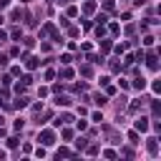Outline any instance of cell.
<instances>
[{
  "label": "cell",
  "instance_id": "obj_1",
  "mask_svg": "<svg viewBox=\"0 0 161 161\" xmlns=\"http://www.w3.org/2000/svg\"><path fill=\"white\" fill-rule=\"evenodd\" d=\"M38 141H40V146H53L55 144V133L50 128H43V131L38 133Z\"/></svg>",
  "mask_w": 161,
  "mask_h": 161
},
{
  "label": "cell",
  "instance_id": "obj_2",
  "mask_svg": "<svg viewBox=\"0 0 161 161\" xmlns=\"http://www.w3.org/2000/svg\"><path fill=\"white\" fill-rule=\"evenodd\" d=\"M68 124H73V116H71V113H60V116L53 121V126H55V128H60V126H68Z\"/></svg>",
  "mask_w": 161,
  "mask_h": 161
},
{
  "label": "cell",
  "instance_id": "obj_3",
  "mask_svg": "<svg viewBox=\"0 0 161 161\" xmlns=\"http://www.w3.org/2000/svg\"><path fill=\"white\" fill-rule=\"evenodd\" d=\"M136 131L146 133V131H149V118H136Z\"/></svg>",
  "mask_w": 161,
  "mask_h": 161
},
{
  "label": "cell",
  "instance_id": "obj_4",
  "mask_svg": "<svg viewBox=\"0 0 161 161\" xmlns=\"http://www.w3.org/2000/svg\"><path fill=\"white\" fill-rule=\"evenodd\" d=\"M38 66H40L38 58H28V55H25V68H28V71H35Z\"/></svg>",
  "mask_w": 161,
  "mask_h": 161
},
{
  "label": "cell",
  "instance_id": "obj_5",
  "mask_svg": "<svg viewBox=\"0 0 161 161\" xmlns=\"http://www.w3.org/2000/svg\"><path fill=\"white\" fill-rule=\"evenodd\" d=\"M146 66H149L151 71H156V68H159V63H156V53H149V58H146Z\"/></svg>",
  "mask_w": 161,
  "mask_h": 161
},
{
  "label": "cell",
  "instance_id": "obj_6",
  "mask_svg": "<svg viewBox=\"0 0 161 161\" xmlns=\"http://www.w3.org/2000/svg\"><path fill=\"white\" fill-rule=\"evenodd\" d=\"M76 76V71L73 68H60V78H63V80H71Z\"/></svg>",
  "mask_w": 161,
  "mask_h": 161
},
{
  "label": "cell",
  "instance_id": "obj_7",
  "mask_svg": "<svg viewBox=\"0 0 161 161\" xmlns=\"http://www.w3.org/2000/svg\"><path fill=\"white\" fill-rule=\"evenodd\" d=\"M146 146H149V154H151V156L159 154V144H156V138H149V144H146Z\"/></svg>",
  "mask_w": 161,
  "mask_h": 161
},
{
  "label": "cell",
  "instance_id": "obj_8",
  "mask_svg": "<svg viewBox=\"0 0 161 161\" xmlns=\"http://www.w3.org/2000/svg\"><path fill=\"white\" fill-rule=\"evenodd\" d=\"M13 106H15L18 111H20V108H28V98H25V96H20V98H15V103H13Z\"/></svg>",
  "mask_w": 161,
  "mask_h": 161
},
{
  "label": "cell",
  "instance_id": "obj_9",
  "mask_svg": "<svg viewBox=\"0 0 161 161\" xmlns=\"http://www.w3.org/2000/svg\"><path fill=\"white\" fill-rule=\"evenodd\" d=\"M96 8H98V5H96V0H88V3L83 5V13H88V15H91V13H96Z\"/></svg>",
  "mask_w": 161,
  "mask_h": 161
},
{
  "label": "cell",
  "instance_id": "obj_10",
  "mask_svg": "<svg viewBox=\"0 0 161 161\" xmlns=\"http://www.w3.org/2000/svg\"><path fill=\"white\" fill-rule=\"evenodd\" d=\"M133 88L136 91H144L146 88V78H133Z\"/></svg>",
  "mask_w": 161,
  "mask_h": 161
},
{
  "label": "cell",
  "instance_id": "obj_11",
  "mask_svg": "<svg viewBox=\"0 0 161 161\" xmlns=\"http://www.w3.org/2000/svg\"><path fill=\"white\" fill-rule=\"evenodd\" d=\"M55 106H71V98L68 96H58L55 98Z\"/></svg>",
  "mask_w": 161,
  "mask_h": 161
},
{
  "label": "cell",
  "instance_id": "obj_12",
  "mask_svg": "<svg viewBox=\"0 0 161 161\" xmlns=\"http://www.w3.org/2000/svg\"><path fill=\"white\" fill-rule=\"evenodd\" d=\"M63 156V159H68V156H73V151L71 149H58V159Z\"/></svg>",
  "mask_w": 161,
  "mask_h": 161
},
{
  "label": "cell",
  "instance_id": "obj_13",
  "mask_svg": "<svg viewBox=\"0 0 161 161\" xmlns=\"http://www.w3.org/2000/svg\"><path fill=\"white\" fill-rule=\"evenodd\" d=\"M93 101H96V103H98V106H103V103H106V101H108V98H106V96H101V93H96V96H93Z\"/></svg>",
  "mask_w": 161,
  "mask_h": 161
},
{
  "label": "cell",
  "instance_id": "obj_14",
  "mask_svg": "<svg viewBox=\"0 0 161 161\" xmlns=\"http://www.w3.org/2000/svg\"><path fill=\"white\" fill-rule=\"evenodd\" d=\"M80 76H93V68L91 66H80Z\"/></svg>",
  "mask_w": 161,
  "mask_h": 161
},
{
  "label": "cell",
  "instance_id": "obj_15",
  "mask_svg": "<svg viewBox=\"0 0 161 161\" xmlns=\"http://www.w3.org/2000/svg\"><path fill=\"white\" fill-rule=\"evenodd\" d=\"M128 141L131 144H138V131H128Z\"/></svg>",
  "mask_w": 161,
  "mask_h": 161
},
{
  "label": "cell",
  "instance_id": "obj_16",
  "mask_svg": "<svg viewBox=\"0 0 161 161\" xmlns=\"http://www.w3.org/2000/svg\"><path fill=\"white\" fill-rule=\"evenodd\" d=\"M151 91H154V93H156V96H159V93H161V83H159V80H154V83H151Z\"/></svg>",
  "mask_w": 161,
  "mask_h": 161
},
{
  "label": "cell",
  "instance_id": "obj_17",
  "mask_svg": "<svg viewBox=\"0 0 161 161\" xmlns=\"http://www.w3.org/2000/svg\"><path fill=\"white\" fill-rule=\"evenodd\" d=\"M91 63H103V55H88Z\"/></svg>",
  "mask_w": 161,
  "mask_h": 161
},
{
  "label": "cell",
  "instance_id": "obj_18",
  "mask_svg": "<svg viewBox=\"0 0 161 161\" xmlns=\"http://www.w3.org/2000/svg\"><path fill=\"white\" fill-rule=\"evenodd\" d=\"M73 138V131L71 128H63V141H71Z\"/></svg>",
  "mask_w": 161,
  "mask_h": 161
},
{
  "label": "cell",
  "instance_id": "obj_19",
  "mask_svg": "<svg viewBox=\"0 0 161 161\" xmlns=\"http://www.w3.org/2000/svg\"><path fill=\"white\" fill-rule=\"evenodd\" d=\"M71 60H73V58H71L68 53H63V55H60V63H63V66H68V63H71Z\"/></svg>",
  "mask_w": 161,
  "mask_h": 161
},
{
  "label": "cell",
  "instance_id": "obj_20",
  "mask_svg": "<svg viewBox=\"0 0 161 161\" xmlns=\"http://www.w3.org/2000/svg\"><path fill=\"white\" fill-rule=\"evenodd\" d=\"M154 40H156L154 35H146V38H144V46H149V48H151V46H154Z\"/></svg>",
  "mask_w": 161,
  "mask_h": 161
},
{
  "label": "cell",
  "instance_id": "obj_21",
  "mask_svg": "<svg viewBox=\"0 0 161 161\" xmlns=\"http://www.w3.org/2000/svg\"><path fill=\"white\" fill-rule=\"evenodd\" d=\"M53 78H55V71L48 68V71H46V80H53Z\"/></svg>",
  "mask_w": 161,
  "mask_h": 161
},
{
  "label": "cell",
  "instance_id": "obj_22",
  "mask_svg": "<svg viewBox=\"0 0 161 161\" xmlns=\"http://www.w3.org/2000/svg\"><path fill=\"white\" fill-rule=\"evenodd\" d=\"M103 156H106V159H116V151H113V149H106Z\"/></svg>",
  "mask_w": 161,
  "mask_h": 161
},
{
  "label": "cell",
  "instance_id": "obj_23",
  "mask_svg": "<svg viewBox=\"0 0 161 161\" xmlns=\"http://www.w3.org/2000/svg\"><path fill=\"white\" fill-rule=\"evenodd\" d=\"M76 128H78V131H86V128H88V124H86V121H78Z\"/></svg>",
  "mask_w": 161,
  "mask_h": 161
},
{
  "label": "cell",
  "instance_id": "obj_24",
  "mask_svg": "<svg viewBox=\"0 0 161 161\" xmlns=\"http://www.w3.org/2000/svg\"><path fill=\"white\" fill-rule=\"evenodd\" d=\"M96 35H98V38H103V35H106V28H103V25H98V28H96Z\"/></svg>",
  "mask_w": 161,
  "mask_h": 161
},
{
  "label": "cell",
  "instance_id": "obj_25",
  "mask_svg": "<svg viewBox=\"0 0 161 161\" xmlns=\"http://www.w3.org/2000/svg\"><path fill=\"white\" fill-rule=\"evenodd\" d=\"M91 118H93V121H98V124H101V121H103V113H101V111H96V113H93Z\"/></svg>",
  "mask_w": 161,
  "mask_h": 161
},
{
  "label": "cell",
  "instance_id": "obj_26",
  "mask_svg": "<svg viewBox=\"0 0 161 161\" xmlns=\"http://www.w3.org/2000/svg\"><path fill=\"white\" fill-rule=\"evenodd\" d=\"M8 146H10V149H15V146H18V138H15V136H10V138H8Z\"/></svg>",
  "mask_w": 161,
  "mask_h": 161
},
{
  "label": "cell",
  "instance_id": "obj_27",
  "mask_svg": "<svg viewBox=\"0 0 161 161\" xmlns=\"http://www.w3.org/2000/svg\"><path fill=\"white\" fill-rule=\"evenodd\" d=\"M111 33H113V35L121 33V25H118V23H111Z\"/></svg>",
  "mask_w": 161,
  "mask_h": 161
},
{
  "label": "cell",
  "instance_id": "obj_28",
  "mask_svg": "<svg viewBox=\"0 0 161 161\" xmlns=\"http://www.w3.org/2000/svg\"><path fill=\"white\" fill-rule=\"evenodd\" d=\"M101 48H103V50H111V40H101Z\"/></svg>",
  "mask_w": 161,
  "mask_h": 161
},
{
  "label": "cell",
  "instance_id": "obj_29",
  "mask_svg": "<svg viewBox=\"0 0 161 161\" xmlns=\"http://www.w3.org/2000/svg\"><path fill=\"white\" fill-rule=\"evenodd\" d=\"M128 111H131V113H136V111H138V101H133V103L128 106Z\"/></svg>",
  "mask_w": 161,
  "mask_h": 161
},
{
  "label": "cell",
  "instance_id": "obj_30",
  "mask_svg": "<svg viewBox=\"0 0 161 161\" xmlns=\"http://www.w3.org/2000/svg\"><path fill=\"white\" fill-rule=\"evenodd\" d=\"M68 15H71V18H76V15H78V8H73V5H71V8H68Z\"/></svg>",
  "mask_w": 161,
  "mask_h": 161
},
{
  "label": "cell",
  "instance_id": "obj_31",
  "mask_svg": "<svg viewBox=\"0 0 161 161\" xmlns=\"http://www.w3.org/2000/svg\"><path fill=\"white\" fill-rule=\"evenodd\" d=\"M10 35H13L15 40H18V38H20V28H13V30H10Z\"/></svg>",
  "mask_w": 161,
  "mask_h": 161
},
{
  "label": "cell",
  "instance_id": "obj_32",
  "mask_svg": "<svg viewBox=\"0 0 161 161\" xmlns=\"http://www.w3.org/2000/svg\"><path fill=\"white\" fill-rule=\"evenodd\" d=\"M10 76H20V66H13L10 68Z\"/></svg>",
  "mask_w": 161,
  "mask_h": 161
},
{
  "label": "cell",
  "instance_id": "obj_33",
  "mask_svg": "<svg viewBox=\"0 0 161 161\" xmlns=\"http://www.w3.org/2000/svg\"><path fill=\"white\" fill-rule=\"evenodd\" d=\"M3 40H8V33H5V30H0V43H3Z\"/></svg>",
  "mask_w": 161,
  "mask_h": 161
},
{
  "label": "cell",
  "instance_id": "obj_34",
  "mask_svg": "<svg viewBox=\"0 0 161 161\" xmlns=\"http://www.w3.org/2000/svg\"><path fill=\"white\" fill-rule=\"evenodd\" d=\"M10 5V0H0V8H8Z\"/></svg>",
  "mask_w": 161,
  "mask_h": 161
},
{
  "label": "cell",
  "instance_id": "obj_35",
  "mask_svg": "<svg viewBox=\"0 0 161 161\" xmlns=\"http://www.w3.org/2000/svg\"><path fill=\"white\" fill-rule=\"evenodd\" d=\"M3 156H5V151H3V149H0V159H3Z\"/></svg>",
  "mask_w": 161,
  "mask_h": 161
},
{
  "label": "cell",
  "instance_id": "obj_36",
  "mask_svg": "<svg viewBox=\"0 0 161 161\" xmlns=\"http://www.w3.org/2000/svg\"><path fill=\"white\" fill-rule=\"evenodd\" d=\"M60 3H71V0H60Z\"/></svg>",
  "mask_w": 161,
  "mask_h": 161
}]
</instances>
